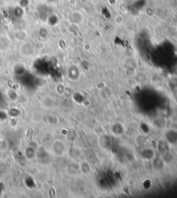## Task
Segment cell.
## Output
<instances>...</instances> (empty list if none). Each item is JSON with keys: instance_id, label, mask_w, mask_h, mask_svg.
Instances as JSON below:
<instances>
[{"instance_id": "obj_1", "label": "cell", "mask_w": 177, "mask_h": 198, "mask_svg": "<svg viewBox=\"0 0 177 198\" xmlns=\"http://www.w3.org/2000/svg\"><path fill=\"white\" fill-rule=\"evenodd\" d=\"M124 22H125V18H124L123 15H117L116 17H115V22H116L117 24L121 25L124 23Z\"/></svg>"}]
</instances>
